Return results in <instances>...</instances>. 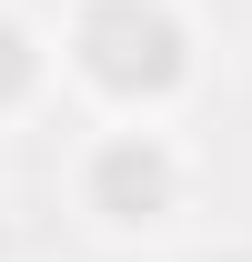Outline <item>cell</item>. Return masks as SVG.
Returning <instances> with one entry per match:
<instances>
[{"mask_svg": "<svg viewBox=\"0 0 252 262\" xmlns=\"http://www.w3.org/2000/svg\"><path fill=\"white\" fill-rule=\"evenodd\" d=\"M192 262H252V242H212V252H192Z\"/></svg>", "mask_w": 252, "mask_h": 262, "instance_id": "obj_4", "label": "cell"}, {"mask_svg": "<svg viewBox=\"0 0 252 262\" xmlns=\"http://www.w3.org/2000/svg\"><path fill=\"white\" fill-rule=\"evenodd\" d=\"M61 91L91 121H172L202 91V10L192 0H61Z\"/></svg>", "mask_w": 252, "mask_h": 262, "instance_id": "obj_1", "label": "cell"}, {"mask_svg": "<svg viewBox=\"0 0 252 262\" xmlns=\"http://www.w3.org/2000/svg\"><path fill=\"white\" fill-rule=\"evenodd\" d=\"M51 91H61V40H51V20H31L20 0H0V131L31 121Z\"/></svg>", "mask_w": 252, "mask_h": 262, "instance_id": "obj_3", "label": "cell"}, {"mask_svg": "<svg viewBox=\"0 0 252 262\" xmlns=\"http://www.w3.org/2000/svg\"><path fill=\"white\" fill-rule=\"evenodd\" d=\"M71 212L91 242H161L192 212V151L172 121H91L71 151Z\"/></svg>", "mask_w": 252, "mask_h": 262, "instance_id": "obj_2", "label": "cell"}, {"mask_svg": "<svg viewBox=\"0 0 252 262\" xmlns=\"http://www.w3.org/2000/svg\"><path fill=\"white\" fill-rule=\"evenodd\" d=\"M0 262H20V222H10V212H0Z\"/></svg>", "mask_w": 252, "mask_h": 262, "instance_id": "obj_5", "label": "cell"}]
</instances>
